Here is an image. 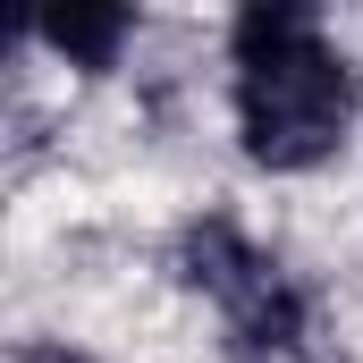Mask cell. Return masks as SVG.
I'll return each instance as SVG.
<instances>
[{"label": "cell", "instance_id": "6da1fadb", "mask_svg": "<svg viewBox=\"0 0 363 363\" xmlns=\"http://www.w3.org/2000/svg\"><path fill=\"white\" fill-rule=\"evenodd\" d=\"M237 51V135L254 169H313L347 144L355 127V68L347 51L321 43L313 9L254 0L228 26Z\"/></svg>", "mask_w": 363, "mask_h": 363}, {"label": "cell", "instance_id": "7a4b0ae2", "mask_svg": "<svg viewBox=\"0 0 363 363\" xmlns=\"http://www.w3.org/2000/svg\"><path fill=\"white\" fill-rule=\"evenodd\" d=\"M220 321H228V347H237V355H254V363L296 355V347H304V287L262 254L254 271L220 296Z\"/></svg>", "mask_w": 363, "mask_h": 363}, {"label": "cell", "instance_id": "3957f363", "mask_svg": "<svg viewBox=\"0 0 363 363\" xmlns=\"http://www.w3.org/2000/svg\"><path fill=\"white\" fill-rule=\"evenodd\" d=\"M254 262H262V245H254L237 220H220V211H211V220H194V228L178 237V279H186V287H203L211 304L254 271Z\"/></svg>", "mask_w": 363, "mask_h": 363}, {"label": "cell", "instance_id": "277c9868", "mask_svg": "<svg viewBox=\"0 0 363 363\" xmlns=\"http://www.w3.org/2000/svg\"><path fill=\"white\" fill-rule=\"evenodd\" d=\"M34 34H43L68 68H110V60H118V43L135 34V17H127V9H51Z\"/></svg>", "mask_w": 363, "mask_h": 363}, {"label": "cell", "instance_id": "5b68a950", "mask_svg": "<svg viewBox=\"0 0 363 363\" xmlns=\"http://www.w3.org/2000/svg\"><path fill=\"white\" fill-rule=\"evenodd\" d=\"M17 363H93V355H77V347H26Z\"/></svg>", "mask_w": 363, "mask_h": 363}]
</instances>
